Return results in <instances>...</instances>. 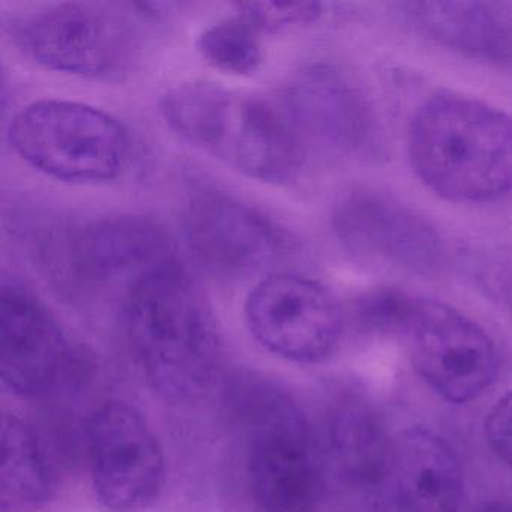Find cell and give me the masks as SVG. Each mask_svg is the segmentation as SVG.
Returning a JSON list of instances; mask_svg holds the SVG:
<instances>
[{
	"label": "cell",
	"mask_w": 512,
	"mask_h": 512,
	"mask_svg": "<svg viewBox=\"0 0 512 512\" xmlns=\"http://www.w3.org/2000/svg\"><path fill=\"white\" fill-rule=\"evenodd\" d=\"M119 316L131 356L161 398L193 403L211 391L223 352L217 320L173 254L122 290Z\"/></svg>",
	"instance_id": "6da1fadb"
},
{
	"label": "cell",
	"mask_w": 512,
	"mask_h": 512,
	"mask_svg": "<svg viewBox=\"0 0 512 512\" xmlns=\"http://www.w3.org/2000/svg\"><path fill=\"white\" fill-rule=\"evenodd\" d=\"M160 112L188 145L265 184L292 181L307 155L278 104L218 83L173 86L161 97Z\"/></svg>",
	"instance_id": "7a4b0ae2"
},
{
	"label": "cell",
	"mask_w": 512,
	"mask_h": 512,
	"mask_svg": "<svg viewBox=\"0 0 512 512\" xmlns=\"http://www.w3.org/2000/svg\"><path fill=\"white\" fill-rule=\"evenodd\" d=\"M410 163L419 181L455 203H491L512 191V118L457 94L419 107L409 131Z\"/></svg>",
	"instance_id": "3957f363"
},
{
	"label": "cell",
	"mask_w": 512,
	"mask_h": 512,
	"mask_svg": "<svg viewBox=\"0 0 512 512\" xmlns=\"http://www.w3.org/2000/svg\"><path fill=\"white\" fill-rule=\"evenodd\" d=\"M244 439L248 487L263 512H311L323 493L322 449L292 395L268 380L242 377L229 392Z\"/></svg>",
	"instance_id": "277c9868"
},
{
	"label": "cell",
	"mask_w": 512,
	"mask_h": 512,
	"mask_svg": "<svg viewBox=\"0 0 512 512\" xmlns=\"http://www.w3.org/2000/svg\"><path fill=\"white\" fill-rule=\"evenodd\" d=\"M8 142L23 163L67 184L115 181L131 154L130 133L115 116L67 100L23 107L8 128Z\"/></svg>",
	"instance_id": "5b68a950"
},
{
	"label": "cell",
	"mask_w": 512,
	"mask_h": 512,
	"mask_svg": "<svg viewBox=\"0 0 512 512\" xmlns=\"http://www.w3.org/2000/svg\"><path fill=\"white\" fill-rule=\"evenodd\" d=\"M38 256L59 289L74 298H92L116 286L124 290L172 256V248L152 218L110 214L52 227L38 241Z\"/></svg>",
	"instance_id": "8992f818"
},
{
	"label": "cell",
	"mask_w": 512,
	"mask_h": 512,
	"mask_svg": "<svg viewBox=\"0 0 512 512\" xmlns=\"http://www.w3.org/2000/svg\"><path fill=\"white\" fill-rule=\"evenodd\" d=\"M17 49L44 70L118 82L131 73L140 43L130 20L104 5L65 2L14 19Z\"/></svg>",
	"instance_id": "52a82bcc"
},
{
	"label": "cell",
	"mask_w": 512,
	"mask_h": 512,
	"mask_svg": "<svg viewBox=\"0 0 512 512\" xmlns=\"http://www.w3.org/2000/svg\"><path fill=\"white\" fill-rule=\"evenodd\" d=\"M422 380L443 400H478L496 380L499 353L470 317L439 301L410 298L397 334Z\"/></svg>",
	"instance_id": "ba28073f"
},
{
	"label": "cell",
	"mask_w": 512,
	"mask_h": 512,
	"mask_svg": "<svg viewBox=\"0 0 512 512\" xmlns=\"http://www.w3.org/2000/svg\"><path fill=\"white\" fill-rule=\"evenodd\" d=\"M182 227L194 259L229 280L271 271L296 251L295 239L274 218L220 188L190 194Z\"/></svg>",
	"instance_id": "9c48e42d"
},
{
	"label": "cell",
	"mask_w": 512,
	"mask_h": 512,
	"mask_svg": "<svg viewBox=\"0 0 512 512\" xmlns=\"http://www.w3.org/2000/svg\"><path fill=\"white\" fill-rule=\"evenodd\" d=\"M95 496L110 512H146L166 485L164 449L148 419L125 401L98 407L86 425Z\"/></svg>",
	"instance_id": "30bf717a"
},
{
	"label": "cell",
	"mask_w": 512,
	"mask_h": 512,
	"mask_svg": "<svg viewBox=\"0 0 512 512\" xmlns=\"http://www.w3.org/2000/svg\"><path fill=\"white\" fill-rule=\"evenodd\" d=\"M244 314L254 340L293 364L326 361L343 335L344 316L337 298L323 284L302 275H266L248 295Z\"/></svg>",
	"instance_id": "8fae6325"
},
{
	"label": "cell",
	"mask_w": 512,
	"mask_h": 512,
	"mask_svg": "<svg viewBox=\"0 0 512 512\" xmlns=\"http://www.w3.org/2000/svg\"><path fill=\"white\" fill-rule=\"evenodd\" d=\"M278 107L305 152L367 157L379 149V119L370 100L334 65H308L293 74L283 86Z\"/></svg>",
	"instance_id": "7c38bea8"
},
{
	"label": "cell",
	"mask_w": 512,
	"mask_h": 512,
	"mask_svg": "<svg viewBox=\"0 0 512 512\" xmlns=\"http://www.w3.org/2000/svg\"><path fill=\"white\" fill-rule=\"evenodd\" d=\"M83 352L50 308L22 284L0 295V377L23 398L67 388L82 373Z\"/></svg>",
	"instance_id": "4fadbf2b"
},
{
	"label": "cell",
	"mask_w": 512,
	"mask_h": 512,
	"mask_svg": "<svg viewBox=\"0 0 512 512\" xmlns=\"http://www.w3.org/2000/svg\"><path fill=\"white\" fill-rule=\"evenodd\" d=\"M331 221L340 244L356 256L422 275L439 271L445 262V248L434 227L376 188L355 187L344 193Z\"/></svg>",
	"instance_id": "5bb4252c"
},
{
	"label": "cell",
	"mask_w": 512,
	"mask_h": 512,
	"mask_svg": "<svg viewBox=\"0 0 512 512\" xmlns=\"http://www.w3.org/2000/svg\"><path fill=\"white\" fill-rule=\"evenodd\" d=\"M376 491L382 512H460L463 469L445 439L425 428H410L392 440Z\"/></svg>",
	"instance_id": "9a60e30c"
},
{
	"label": "cell",
	"mask_w": 512,
	"mask_h": 512,
	"mask_svg": "<svg viewBox=\"0 0 512 512\" xmlns=\"http://www.w3.org/2000/svg\"><path fill=\"white\" fill-rule=\"evenodd\" d=\"M410 26L473 61L512 71V8L494 2H407Z\"/></svg>",
	"instance_id": "2e32d148"
},
{
	"label": "cell",
	"mask_w": 512,
	"mask_h": 512,
	"mask_svg": "<svg viewBox=\"0 0 512 512\" xmlns=\"http://www.w3.org/2000/svg\"><path fill=\"white\" fill-rule=\"evenodd\" d=\"M326 440L332 461L347 482L376 490L385 475L392 440L382 416L358 391L340 392L329 404Z\"/></svg>",
	"instance_id": "e0dca14e"
},
{
	"label": "cell",
	"mask_w": 512,
	"mask_h": 512,
	"mask_svg": "<svg viewBox=\"0 0 512 512\" xmlns=\"http://www.w3.org/2000/svg\"><path fill=\"white\" fill-rule=\"evenodd\" d=\"M2 497L14 505H43L58 493L59 473L40 431L17 413L2 418Z\"/></svg>",
	"instance_id": "ac0fdd59"
},
{
	"label": "cell",
	"mask_w": 512,
	"mask_h": 512,
	"mask_svg": "<svg viewBox=\"0 0 512 512\" xmlns=\"http://www.w3.org/2000/svg\"><path fill=\"white\" fill-rule=\"evenodd\" d=\"M265 31L236 5L232 16L209 25L197 40L203 61L233 77H251L265 62Z\"/></svg>",
	"instance_id": "d6986e66"
},
{
	"label": "cell",
	"mask_w": 512,
	"mask_h": 512,
	"mask_svg": "<svg viewBox=\"0 0 512 512\" xmlns=\"http://www.w3.org/2000/svg\"><path fill=\"white\" fill-rule=\"evenodd\" d=\"M239 7L262 26L265 34L311 25L323 14L322 4L316 2H247Z\"/></svg>",
	"instance_id": "ffe728a7"
},
{
	"label": "cell",
	"mask_w": 512,
	"mask_h": 512,
	"mask_svg": "<svg viewBox=\"0 0 512 512\" xmlns=\"http://www.w3.org/2000/svg\"><path fill=\"white\" fill-rule=\"evenodd\" d=\"M484 433L494 455L512 469V391L494 404L485 419Z\"/></svg>",
	"instance_id": "44dd1931"
},
{
	"label": "cell",
	"mask_w": 512,
	"mask_h": 512,
	"mask_svg": "<svg viewBox=\"0 0 512 512\" xmlns=\"http://www.w3.org/2000/svg\"><path fill=\"white\" fill-rule=\"evenodd\" d=\"M476 512H512V502L506 500H497V502L487 503Z\"/></svg>",
	"instance_id": "7402d4cb"
}]
</instances>
